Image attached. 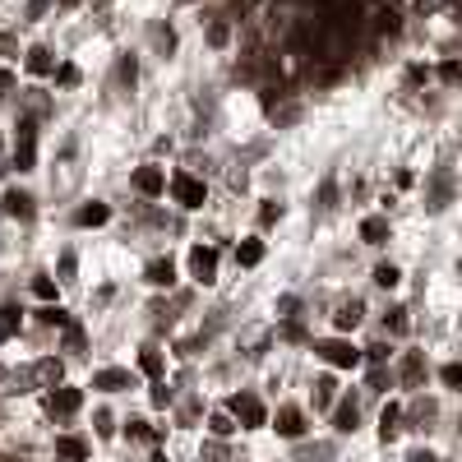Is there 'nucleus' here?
<instances>
[{
	"mask_svg": "<svg viewBox=\"0 0 462 462\" xmlns=\"http://www.w3.org/2000/svg\"><path fill=\"white\" fill-rule=\"evenodd\" d=\"M171 194H176V204L181 209H204V199H209V190H204V181L199 176H171Z\"/></svg>",
	"mask_w": 462,
	"mask_h": 462,
	"instance_id": "1",
	"label": "nucleus"
},
{
	"mask_svg": "<svg viewBox=\"0 0 462 462\" xmlns=\"http://www.w3.org/2000/svg\"><path fill=\"white\" fill-rule=\"evenodd\" d=\"M231 416L241 421L245 430H254V426H263V421H268V411H263V402L254 398V393H236V398H231Z\"/></svg>",
	"mask_w": 462,
	"mask_h": 462,
	"instance_id": "2",
	"label": "nucleus"
},
{
	"mask_svg": "<svg viewBox=\"0 0 462 462\" xmlns=\"http://www.w3.org/2000/svg\"><path fill=\"white\" fill-rule=\"evenodd\" d=\"M314 351H319V356L328 361V366H338V370H356V366H361V351L351 347V342H342V338H333V342H319Z\"/></svg>",
	"mask_w": 462,
	"mask_h": 462,
	"instance_id": "3",
	"label": "nucleus"
},
{
	"mask_svg": "<svg viewBox=\"0 0 462 462\" xmlns=\"http://www.w3.org/2000/svg\"><path fill=\"white\" fill-rule=\"evenodd\" d=\"M14 162H19V171H33V162H37V125H33V121H19V149H14Z\"/></svg>",
	"mask_w": 462,
	"mask_h": 462,
	"instance_id": "4",
	"label": "nucleus"
},
{
	"mask_svg": "<svg viewBox=\"0 0 462 462\" xmlns=\"http://www.w3.org/2000/svg\"><path fill=\"white\" fill-rule=\"evenodd\" d=\"M190 273L209 287L213 278H218V250H209V245H194L190 250Z\"/></svg>",
	"mask_w": 462,
	"mask_h": 462,
	"instance_id": "5",
	"label": "nucleus"
},
{
	"mask_svg": "<svg viewBox=\"0 0 462 462\" xmlns=\"http://www.w3.org/2000/svg\"><path fill=\"white\" fill-rule=\"evenodd\" d=\"M278 435L282 439H301V435H306V416H301L296 407H282L278 411Z\"/></svg>",
	"mask_w": 462,
	"mask_h": 462,
	"instance_id": "6",
	"label": "nucleus"
},
{
	"mask_svg": "<svg viewBox=\"0 0 462 462\" xmlns=\"http://www.w3.org/2000/svg\"><path fill=\"white\" fill-rule=\"evenodd\" d=\"M134 190H139V194H162L166 190V176L157 171V166H139V171H134Z\"/></svg>",
	"mask_w": 462,
	"mask_h": 462,
	"instance_id": "7",
	"label": "nucleus"
},
{
	"mask_svg": "<svg viewBox=\"0 0 462 462\" xmlns=\"http://www.w3.org/2000/svg\"><path fill=\"white\" fill-rule=\"evenodd\" d=\"M93 388H102V393L130 388V370H97V375H93Z\"/></svg>",
	"mask_w": 462,
	"mask_h": 462,
	"instance_id": "8",
	"label": "nucleus"
},
{
	"mask_svg": "<svg viewBox=\"0 0 462 462\" xmlns=\"http://www.w3.org/2000/svg\"><path fill=\"white\" fill-rule=\"evenodd\" d=\"M79 402H84V393L79 388H51V411H61V416H70V411H79Z\"/></svg>",
	"mask_w": 462,
	"mask_h": 462,
	"instance_id": "9",
	"label": "nucleus"
},
{
	"mask_svg": "<svg viewBox=\"0 0 462 462\" xmlns=\"http://www.w3.org/2000/svg\"><path fill=\"white\" fill-rule=\"evenodd\" d=\"M0 204H5L9 218H33V199H28L24 190H5V199H0Z\"/></svg>",
	"mask_w": 462,
	"mask_h": 462,
	"instance_id": "10",
	"label": "nucleus"
},
{
	"mask_svg": "<svg viewBox=\"0 0 462 462\" xmlns=\"http://www.w3.org/2000/svg\"><path fill=\"white\" fill-rule=\"evenodd\" d=\"M361 241L366 245H384L388 241V218H366L361 222Z\"/></svg>",
	"mask_w": 462,
	"mask_h": 462,
	"instance_id": "11",
	"label": "nucleus"
},
{
	"mask_svg": "<svg viewBox=\"0 0 462 462\" xmlns=\"http://www.w3.org/2000/svg\"><path fill=\"white\" fill-rule=\"evenodd\" d=\"M56 453H61L65 462H84L88 458V444H84V439H74V435H61V439H56Z\"/></svg>",
	"mask_w": 462,
	"mask_h": 462,
	"instance_id": "12",
	"label": "nucleus"
},
{
	"mask_svg": "<svg viewBox=\"0 0 462 462\" xmlns=\"http://www.w3.org/2000/svg\"><path fill=\"white\" fill-rule=\"evenodd\" d=\"M259 259H263V241H241L236 245V263H241V268H254Z\"/></svg>",
	"mask_w": 462,
	"mask_h": 462,
	"instance_id": "13",
	"label": "nucleus"
},
{
	"mask_svg": "<svg viewBox=\"0 0 462 462\" xmlns=\"http://www.w3.org/2000/svg\"><path fill=\"white\" fill-rule=\"evenodd\" d=\"M149 282H153V287H171V282H176L171 259H153V263H149Z\"/></svg>",
	"mask_w": 462,
	"mask_h": 462,
	"instance_id": "14",
	"label": "nucleus"
},
{
	"mask_svg": "<svg viewBox=\"0 0 462 462\" xmlns=\"http://www.w3.org/2000/svg\"><path fill=\"white\" fill-rule=\"evenodd\" d=\"M106 218H111L106 204H88V209H79V227H102Z\"/></svg>",
	"mask_w": 462,
	"mask_h": 462,
	"instance_id": "15",
	"label": "nucleus"
},
{
	"mask_svg": "<svg viewBox=\"0 0 462 462\" xmlns=\"http://www.w3.org/2000/svg\"><path fill=\"white\" fill-rule=\"evenodd\" d=\"M28 70H33V74H51L56 70L51 51H46V46H33V51H28Z\"/></svg>",
	"mask_w": 462,
	"mask_h": 462,
	"instance_id": "16",
	"label": "nucleus"
},
{
	"mask_svg": "<svg viewBox=\"0 0 462 462\" xmlns=\"http://www.w3.org/2000/svg\"><path fill=\"white\" fill-rule=\"evenodd\" d=\"M19 333V310L14 306H0V342H9Z\"/></svg>",
	"mask_w": 462,
	"mask_h": 462,
	"instance_id": "17",
	"label": "nucleus"
},
{
	"mask_svg": "<svg viewBox=\"0 0 462 462\" xmlns=\"http://www.w3.org/2000/svg\"><path fill=\"white\" fill-rule=\"evenodd\" d=\"M333 426L347 435V430H356V402H342L338 411H333Z\"/></svg>",
	"mask_w": 462,
	"mask_h": 462,
	"instance_id": "18",
	"label": "nucleus"
},
{
	"mask_svg": "<svg viewBox=\"0 0 462 462\" xmlns=\"http://www.w3.org/2000/svg\"><path fill=\"white\" fill-rule=\"evenodd\" d=\"M333 323H338L342 333H347V328H356V323H361V306H356V301H351V306H342V310H338V319H333Z\"/></svg>",
	"mask_w": 462,
	"mask_h": 462,
	"instance_id": "19",
	"label": "nucleus"
},
{
	"mask_svg": "<svg viewBox=\"0 0 462 462\" xmlns=\"http://www.w3.org/2000/svg\"><path fill=\"white\" fill-rule=\"evenodd\" d=\"M398 278H402V273L393 268V263H379V268H375V282H379L384 291H393V287H398Z\"/></svg>",
	"mask_w": 462,
	"mask_h": 462,
	"instance_id": "20",
	"label": "nucleus"
},
{
	"mask_svg": "<svg viewBox=\"0 0 462 462\" xmlns=\"http://www.w3.org/2000/svg\"><path fill=\"white\" fill-rule=\"evenodd\" d=\"M421 375H426V366H421V356H416V351H411V356L402 361V379H407V384H416Z\"/></svg>",
	"mask_w": 462,
	"mask_h": 462,
	"instance_id": "21",
	"label": "nucleus"
},
{
	"mask_svg": "<svg viewBox=\"0 0 462 462\" xmlns=\"http://www.w3.org/2000/svg\"><path fill=\"white\" fill-rule=\"evenodd\" d=\"M139 370H144V375H162V351H144V356H139Z\"/></svg>",
	"mask_w": 462,
	"mask_h": 462,
	"instance_id": "22",
	"label": "nucleus"
},
{
	"mask_svg": "<svg viewBox=\"0 0 462 462\" xmlns=\"http://www.w3.org/2000/svg\"><path fill=\"white\" fill-rule=\"evenodd\" d=\"M333 379H319V384H314V407H333Z\"/></svg>",
	"mask_w": 462,
	"mask_h": 462,
	"instance_id": "23",
	"label": "nucleus"
},
{
	"mask_svg": "<svg viewBox=\"0 0 462 462\" xmlns=\"http://www.w3.org/2000/svg\"><path fill=\"white\" fill-rule=\"evenodd\" d=\"M209 430H213V435H218V439H227V435H231L236 426H231V416H227V411H218V416L209 421Z\"/></svg>",
	"mask_w": 462,
	"mask_h": 462,
	"instance_id": "24",
	"label": "nucleus"
},
{
	"mask_svg": "<svg viewBox=\"0 0 462 462\" xmlns=\"http://www.w3.org/2000/svg\"><path fill=\"white\" fill-rule=\"evenodd\" d=\"M37 379H42V384H61V366H56V361H42V366H37Z\"/></svg>",
	"mask_w": 462,
	"mask_h": 462,
	"instance_id": "25",
	"label": "nucleus"
},
{
	"mask_svg": "<svg viewBox=\"0 0 462 462\" xmlns=\"http://www.w3.org/2000/svg\"><path fill=\"white\" fill-rule=\"evenodd\" d=\"M439 79H444V84H462V65L458 61H444V65H439Z\"/></svg>",
	"mask_w": 462,
	"mask_h": 462,
	"instance_id": "26",
	"label": "nucleus"
},
{
	"mask_svg": "<svg viewBox=\"0 0 462 462\" xmlns=\"http://www.w3.org/2000/svg\"><path fill=\"white\" fill-rule=\"evenodd\" d=\"M439 379H444L448 388H462V366H458V361H453V366H444V370H439Z\"/></svg>",
	"mask_w": 462,
	"mask_h": 462,
	"instance_id": "27",
	"label": "nucleus"
},
{
	"mask_svg": "<svg viewBox=\"0 0 462 462\" xmlns=\"http://www.w3.org/2000/svg\"><path fill=\"white\" fill-rule=\"evenodd\" d=\"M33 291H37L42 301H56V282H51V278H37V282H33Z\"/></svg>",
	"mask_w": 462,
	"mask_h": 462,
	"instance_id": "28",
	"label": "nucleus"
},
{
	"mask_svg": "<svg viewBox=\"0 0 462 462\" xmlns=\"http://www.w3.org/2000/svg\"><path fill=\"white\" fill-rule=\"evenodd\" d=\"M379 33H398V14H393V9H384V14H379Z\"/></svg>",
	"mask_w": 462,
	"mask_h": 462,
	"instance_id": "29",
	"label": "nucleus"
},
{
	"mask_svg": "<svg viewBox=\"0 0 462 462\" xmlns=\"http://www.w3.org/2000/svg\"><path fill=\"white\" fill-rule=\"evenodd\" d=\"M227 37H231V28H227V24H213V33H209V42H213V46H227Z\"/></svg>",
	"mask_w": 462,
	"mask_h": 462,
	"instance_id": "30",
	"label": "nucleus"
},
{
	"mask_svg": "<svg viewBox=\"0 0 462 462\" xmlns=\"http://www.w3.org/2000/svg\"><path fill=\"white\" fill-rule=\"evenodd\" d=\"M388 328L393 333H407V310H388Z\"/></svg>",
	"mask_w": 462,
	"mask_h": 462,
	"instance_id": "31",
	"label": "nucleus"
},
{
	"mask_svg": "<svg viewBox=\"0 0 462 462\" xmlns=\"http://www.w3.org/2000/svg\"><path fill=\"white\" fill-rule=\"evenodd\" d=\"M37 319H42V323H65V310H61V306H46Z\"/></svg>",
	"mask_w": 462,
	"mask_h": 462,
	"instance_id": "32",
	"label": "nucleus"
},
{
	"mask_svg": "<svg viewBox=\"0 0 462 462\" xmlns=\"http://www.w3.org/2000/svg\"><path fill=\"white\" fill-rule=\"evenodd\" d=\"M134 74H139V65H134V56H125V61H121V79H125V84H134Z\"/></svg>",
	"mask_w": 462,
	"mask_h": 462,
	"instance_id": "33",
	"label": "nucleus"
},
{
	"mask_svg": "<svg viewBox=\"0 0 462 462\" xmlns=\"http://www.w3.org/2000/svg\"><path fill=\"white\" fill-rule=\"evenodd\" d=\"M393 421H398V407H393V402H388V407H384V439L393 435Z\"/></svg>",
	"mask_w": 462,
	"mask_h": 462,
	"instance_id": "34",
	"label": "nucleus"
},
{
	"mask_svg": "<svg viewBox=\"0 0 462 462\" xmlns=\"http://www.w3.org/2000/svg\"><path fill=\"white\" fill-rule=\"evenodd\" d=\"M278 213H282L278 204H263V209H259V222H278Z\"/></svg>",
	"mask_w": 462,
	"mask_h": 462,
	"instance_id": "35",
	"label": "nucleus"
},
{
	"mask_svg": "<svg viewBox=\"0 0 462 462\" xmlns=\"http://www.w3.org/2000/svg\"><path fill=\"white\" fill-rule=\"evenodd\" d=\"M61 84H79V70H74V65H61Z\"/></svg>",
	"mask_w": 462,
	"mask_h": 462,
	"instance_id": "36",
	"label": "nucleus"
},
{
	"mask_svg": "<svg viewBox=\"0 0 462 462\" xmlns=\"http://www.w3.org/2000/svg\"><path fill=\"white\" fill-rule=\"evenodd\" d=\"M0 56H14V37L9 33H0Z\"/></svg>",
	"mask_w": 462,
	"mask_h": 462,
	"instance_id": "37",
	"label": "nucleus"
},
{
	"mask_svg": "<svg viewBox=\"0 0 462 462\" xmlns=\"http://www.w3.org/2000/svg\"><path fill=\"white\" fill-rule=\"evenodd\" d=\"M407 462H435V453H426V448H416V453H411Z\"/></svg>",
	"mask_w": 462,
	"mask_h": 462,
	"instance_id": "38",
	"label": "nucleus"
},
{
	"mask_svg": "<svg viewBox=\"0 0 462 462\" xmlns=\"http://www.w3.org/2000/svg\"><path fill=\"white\" fill-rule=\"evenodd\" d=\"M61 5H79V0H61Z\"/></svg>",
	"mask_w": 462,
	"mask_h": 462,
	"instance_id": "39",
	"label": "nucleus"
}]
</instances>
